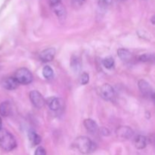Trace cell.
<instances>
[{"label":"cell","instance_id":"cell-12","mask_svg":"<svg viewBox=\"0 0 155 155\" xmlns=\"http://www.w3.org/2000/svg\"><path fill=\"white\" fill-rule=\"evenodd\" d=\"M12 104L9 101H6L0 104V114L2 117H8L12 114Z\"/></svg>","mask_w":155,"mask_h":155},{"label":"cell","instance_id":"cell-9","mask_svg":"<svg viewBox=\"0 0 155 155\" xmlns=\"http://www.w3.org/2000/svg\"><path fill=\"white\" fill-rule=\"evenodd\" d=\"M19 86V83L16 79L13 77H6L2 81V86L8 90H14Z\"/></svg>","mask_w":155,"mask_h":155},{"label":"cell","instance_id":"cell-22","mask_svg":"<svg viewBox=\"0 0 155 155\" xmlns=\"http://www.w3.org/2000/svg\"><path fill=\"white\" fill-rule=\"evenodd\" d=\"M139 60L141 61H150L154 60V54H145L139 56Z\"/></svg>","mask_w":155,"mask_h":155},{"label":"cell","instance_id":"cell-6","mask_svg":"<svg viewBox=\"0 0 155 155\" xmlns=\"http://www.w3.org/2000/svg\"><path fill=\"white\" fill-rule=\"evenodd\" d=\"M138 85H139V89H140V91L144 95L148 97H152L154 98V91H153V89L151 86V85L148 82L144 80H141L139 81Z\"/></svg>","mask_w":155,"mask_h":155},{"label":"cell","instance_id":"cell-5","mask_svg":"<svg viewBox=\"0 0 155 155\" xmlns=\"http://www.w3.org/2000/svg\"><path fill=\"white\" fill-rule=\"evenodd\" d=\"M30 99L33 105L37 108H42L45 104L43 96L38 91L33 90L30 92Z\"/></svg>","mask_w":155,"mask_h":155},{"label":"cell","instance_id":"cell-8","mask_svg":"<svg viewBox=\"0 0 155 155\" xmlns=\"http://www.w3.org/2000/svg\"><path fill=\"white\" fill-rule=\"evenodd\" d=\"M54 55H55V49L54 48H49L42 51L39 54V58L43 62H48L54 59Z\"/></svg>","mask_w":155,"mask_h":155},{"label":"cell","instance_id":"cell-11","mask_svg":"<svg viewBox=\"0 0 155 155\" xmlns=\"http://www.w3.org/2000/svg\"><path fill=\"white\" fill-rule=\"evenodd\" d=\"M85 128L91 134H96L98 131V127L96 123L92 119H86L84 121Z\"/></svg>","mask_w":155,"mask_h":155},{"label":"cell","instance_id":"cell-24","mask_svg":"<svg viewBox=\"0 0 155 155\" xmlns=\"http://www.w3.org/2000/svg\"><path fill=\"white\" fill-rule=\"evenodd\" d=\"M34 155H46V151L43 147H39L36 148Z\"/></svg>","mask_w":155,"mask_h":155},{"label":"cell","instance_id":"cell-26","mask_svg":"<svg viewBox=\"0 0 155 155\" xmlns=\"http://www.w3.org/2000/svg\"><path fill=\"white\" fill-rule=\"evenodd\" d=\"M2 118L0 117V130H2Z\"/></svg>","mask_w":155,"mask_h":155},{"label":"cell","instance_id":"cell-25","mask_svg":"<svg viewBox=\"0 0 155 155\" xmlns=\"http://www.w3.org/2000/svg\"><path fill=\"white\" fill-rule=\"evenodd\" d=\"M61 2V0H49V3L51 7L54 5H56L59 4Z\"/></svg>","mask_w":155,"mask_h":155},{"label":"cell","instance_id":"cell-3","mask_svg":"<svg viewBox=\"0 0 155 155\" xmlns=\"http://www.w3.org/2000/svg\"><path fill=\"white\" fill-rule=\"evenodd\" d=\"M15 78L19 84L27 85L33 81V75L31 72L27 68H20L15 73Z\"/></svg>","mask_w":155,"mask_h":155},{"label":"cell","instance_id":"cell-17","mask_svg":"<svg viewBox=\"0 0 155 155\" xmlns=\"http://www.w3.org/2000/svg\"><path fill=\"white\" fill-rule=\"evenodd\" d=\"M28 137L30 139V142L33 145H39L41 142V137L39 135L36 134L34 131H30L28 133Z\"/></svg>","mask_w":155,"mask_h":155},{"label":"cell","instance_id":"cell-1","mask_svg":"<svg viewBox=\"0 0 155 155\" xmlns=\"http://www.w3.org/2000/svg\"><path fill=\"white\" fill-rule=\"evenodd\" d=\"M74 146L80 153L90 154L95 150V144L86 136H80L74 141Z\"/></svg>","mask_w":155,"mask_h":155},{"label":"cell","instance_id":"cell-16","mask_svg":"<svg viewBox=\"0 0 155 155\" xmlns=\"http://www.w3.org/2000/svg\"><path fill=\"white\" fill-rule=\"evenodd\" d=\"M71 67L73 71L75 72H78L81 68V61H80V58L76 56H73L71 61Z\"/></svg>","mask_w":155,"mask_h":155},{"label":"cell","instance_id":"cell-18","mask_svg":"<svg viewBox=\"0 0 155 155\" xmlns=\"http://www.w3.org/2000/svg\"><path fill=\"white\" fill-rule=\"evenodd\" d=\"M42 75L47 80H50L54 76V71L52 68L49 66H45L42 69Z\"/></svg>","mask_w":155,"mask_h":155},{"label":"cell","instance_id":"cell-23","mask_svg":"<svg viewBox=\"0 0 155 155\" xmlns=\"http://www.w3.org/2000/svg\"><path fill=\"white\" fill-rule=\"evenodd\" d=\"M71 4L74 8H80L85 3L86 0H71Z\"/></svg>","mask_w":155,"mask_h":155},{"label":"cell","instance_id":"cell-10","mask_svg":"<svg viewBox=\"0 0 155 155\" xmlns=\"http://www.w3.org/2000/svg\"><path fill=\"white\" fill-rule=\"evenodd\" d=\"M51 8H52L53 11H54V12L55 13V15H57V17L61 20V21L64 20L65 18H66V9H65L64 6L61 4V2L56 5L52 6Z\"/></svg>","mask_w":155,"mask_h":155},{"label":"cell","instance_id":"cell-15","mask_svg":"<svg viewBox=\"0 0 155 155\" xmlns=\"http://www.w3.org/2000/svg\"><path fill=\"white\" fill-rule=\"evenodd\" d=\"M118 56L120 57V58L122 61L126 62H128L130 61H131L132 59V54L130 51H128L127 49H124V48H120L117 51Z\"/></svg>","mask_w":155,"mask_h":155},{"label":"cell","instance_id":"cell-14","mask_svg":"<svg viewBox=\"0 0 155 155\" xmlns=\"http://www.w3.org/2000/svg\"><path fill=\"white\" fill-rule=\"evenodd\" d=\"M134 145L137 149H143L147 145V139L145 136H136V139H134Z\"/></svg>","mask_w":155,"mask_h":155},{"label":"cell","instance_id":"cell-21","mask_svg":"<svg viewBox=\"0 0 155 155\" xmlns=\"http://www.w3.org/2000/svg\"><path fill=\"white\" fill-rule=\"evenodd\" d=\"M89 76L86 73H83L80 77V83L82 85H86L89 83Z\"/></svg>","mask_w":155,"mask_h":155},{"label":"cell","instance_id":"cell-4","mask_svg":"<svg viewBox=\"0 0 155 155\" xmlns=\"http://www.w3.org/2000/svg\"><path fill=\"white\" fill-rule=\"evenodd\" d=\"M100 95L101 98L106 101H113L115 97L114 89L110 85L105 83L100 88Z\"/></svg>","mask_w":155,"mask_h":155},{"label":"cell","instance_id":"cell-19","mask_svg":"<svg viewBox=\"0 0 155 155\" xmlns=\"http://www.w3.org/2000/svg\"><path fill=\"white\" fill-rule=\"evenodd\" d=\"M102 63L103 65H104L106 68H107V69H111L114 67V58H112L110 57L106 58H104V60H103Z\"/></svg>","mask_w":155,"mask_h":155},{"label":"cell","instance_id":"cell-13","mask_svg":"<svg viewBox=\"0 0 155 155\" xmlns=\"http://www.w3.org/2000/svg\"><path fill=\"white\" fill-rule=\"evenodd\" d=\"M48 104L49 108L51 110H58L61 108V99H59L58 98H55V97H53V98H49L48 100Z\"/></svg>","mask_w":155,"mask_h":155},{"label":"cell","instance_id":"cell-2","mask_svg":"<svg viewBox=\"0 0 155 155\" xmlns=\"http://www.w3.org/2000/svg\"><path fill=\"white\" fill-rule=\"evenodd\" d=\"M17 146V142L12 133L5 130H0V147L5 151H11Z\"/></svg>","mask_w":155,"mask_h":155},{"label":"cell","instance_id":"cell-20","mask_svg":"<svg viewBox=\"0 0 155 155\" xmlns=\"http://www.w3.org/2000/svg\"><path fill=\"white\" fill-rule=\"evenodd\" d=\"M112 0H98V6L101 9H107L111 5Z\"/></svg>","mask_w":155,"mask_h":155},{"label":"cell","instance_id":"cell-7","mask_svg":"<svg viewBox=\"0 0 155 155\" xmlns=\"http://www.w3.org/2000/svg\"><path fill=\"white\" fill-rule=\"evenodd\" d=\"M133 131L132 129L128 127H120L117 130V137L123 139H129L133 137Z\"/></svg>","mask_w":155,"mask_h":155}]
</instances>
